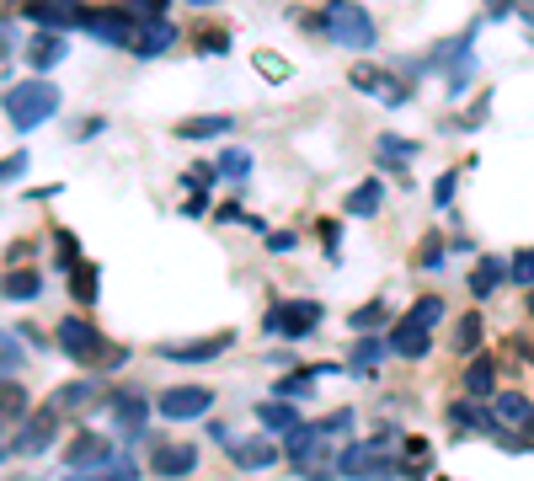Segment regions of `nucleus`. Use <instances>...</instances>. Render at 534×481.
<instances>
[{"instance_id":"f8f14e48","label":"nucleus","mask_w":534,"mask_h":481,"mask_svg":"<svg viewBox=\"0 0 534 481\" xmlns=\"http://www.w3.org/2000/svg\"><path fill=\"white\" fill-rule=\"evenodd\" d=\"M97 43H113V49H134L139 38V17L129 11H91V27H86Z\"/></svg>"},{"instance_id":"a878e982","label":"nucleus","mask_w":534,"mask_h":481,"mask_svg":"<svg viewBox=\"0 0 534 481\" xmlns=\"http://www.w3.org/2000/svg\"><path fill=\"white\" fill-rule=\"evenodd\" d=\"M27 417V385L0 375V423H22Z\"/></svg>"},{"instance_id":"2eb2a0df","label":"nucleus","mask_w":534,"mask_h":481,"mask_svg":"<svg viewBox=\"0 0 534 481\" xmlns=\"http://www.w3.org/2000/svg\"><path fill=\"white\" fill-rule=\"evenodd\" d=\"M150 471H155V476H171V481H177V476H193V471H198V449H193V444H161V449L150 455Z\"/></svg>"},{"instance_id":"b1692460","label":"nucleus","mask_w":534,"mask_h":481,"mask_svg":"<svg viewBox=\"0 0 534 481\" xmlns=\"http://www.w3.org/2000/svg\"><path fill=\"white\" fill-rule=\"evenodd\" d=\"M428 348H433V332H417V327H406V321H396L390 353H401V359H428Z\"/></svg>"},{"instance_id":"9b49d317","label":"nucleus","mask_w":534,"mask_h":481,"mask_svg":"<svg viewBox=\"0 0 534 481\" xmlns=\"http://www.w3.org/2000/svg\"><path fill=\"white\" fill-rule=\"evenodd\" d=\"M118 460V449H113V439L107 433H75V439L65 444V465L70 471H97V465H113Z\"/></svg>"},{"instance_id":"c9c22d12","label":"nucleus","mask_w":534,"mask_h":481,"mask_svg":"<svg viewBox=\"0 0 534 481\" xmlns=\"http://www.w3.org/2000/svg\"><path fill=\"white\" fill-rule=\"evenodd\" d=\"M385 316H390V310H385V300H369V305H358V310H353V316H348V327H353L358 337H369V332H374V327H380V321H385Z\"/></svg>"},{"instance_id":"37998d69","label":"nucleus","mask_w":534,"mask_h":481,"mask_svg":"<svg viewBox=\"0 0 534 481\" xmlns=\"http://www.w3.org/2000/svg\"><path fill=\"white\" fill-rule=\"evenodd\" d=\"M198 49H203V54H225V49H230V33H225V27H209V33L198 38Z\"/></svg>"},{"instance_id":"49530a36","label":"nucleus","mask_w":534,"mask_h":481,"mask_svg":"<svg viewBox=\"0 0 534 481\" xmlns=\"http://www.w3.org/2000/svg\"><path fill=\"white\" fill-rule=\"evenodd\" d=\"M75 262H81V246H75L70 230H59V268H75Z\"/></svg>"},{"instance_id":"f03ea898","label":"nucleus","mask_w":534,"mask_h":481,"mask_svg":"<svg viewBox=\"0 0 534 481\" xmlns=\"http://www.w3.org/2000/svg\"><path fill=\"white\" fill-rule=\"evenodd\" d=\"M59 86L54 81H43V75H33V81H17L6 91V118H11V129H22V134H33L38 123H49L59 113Z\"/></svg>"},{"instance_id":"864d4df0","label":"nucleus","mask_w":534,"mask_h":481,"mask_svg":"<svg viewBox=\"0 0 534 481\" xmlns=\"http://www.w3.org/2000/svg\"><path fill=\"white\" fill-rule=\"evenodd\" d=\"M11 6H22V11H33V6H43V0H11Z\"/></svg>"},{"instance_id":"4d7b16f0","label":"nucleus","mask_w":534,"mask_h":481,"mask_svg":"<svg viewBox=\"0 0 534 481\" xmlns=\"http://www.w3.org/2000/svg\"><path fill=\"white\" fill-rule=\"evenodd\" d=\"M0 460H6V444H0Z\"/></svg>"},{"instance_id":"1a4fd4ad","label":"nucleus","mask_w":534,"mask_h":481,"mask_svg":"<svg viewBox=\"0 0 534 481\" xmlns=\"http://www.w3.org/2000/svg\"><path fill=\"white\" fill-rule=\"evenodd\" d=\"M209 407H214L209 385H171V391H161V401H155V412H161L166 423H193V417H209Z\"/></svg>"},{"instance_id":"4be33fe9","label":"nucleus","mask_w":534,"mask_h":481,"mask_svg":"<svg viewBox=\"0 0 534 481\" xmlns=\"http://www.w3.org/2000/svg\"><path fill=\"white\" fill-rule=\"evenodd\" d=\"M502 284H508V262H502V257H481L476 268H470V294H476V300L497 294Z\"/></svg>"},{"instance_id":"4468645a","label":"nucleus","mask_w":534,"mask_h":481,"mask_svg":"<svg viewBox=\"0 0 534 481\" xmlns=\"http://www.w3.org/2000/svg\"><path fill=\"white\" fill-rule=\"evenodd\" d=\"M65 54H70L65 33H49V27H38V33L27 38V65H33V70H54V65H65Z\"/></svg>"},{"instance_id":"0eeeda50","label":"nucleus","mask_w":534,"mask_h":481,"mask_svg":"<svg viewBox=\"0 0 534 481\" xmlns=\"http://www.w3.org/2000/svg\"><path fill=\"white\" fill-rule=\"evenodd\" d=\"M348 86L364 91V97H380L385 107H406V97H412L406 70H390V65H353L348 70Z\"/></svg>"},{"instance_id":"7c9ffc66","label":"nucleus","mask_w":534,"mask_h":481,"mask_svg":"<svg viewBox=\"0 0 534 481\" xmlns=\"http://www.w3.org/2000/svg\"><path fill=\"white\" fill-rule=\"evenodd\" d=\"M449 423L460 428V433H486V428H492V412H481L476 401H454V407H449Z\"/></svg>"},{"instance_id":"72a5a7b5","label":"nucleus","mask_w":534,"mask_h":481,"mask_svg":"<svg viewBox=\"0 0 534 481\" xmlns=\"http://www.w3.org/2000/svg\"><path fill=\"white\" fill-rule=\"evenodd\" d=\"M380 359H385V348L374 343V337H358L348 364H353V375H374V369H380Z\"/></svg>"},{"instance_id":"a18cd8bd","label":"nucleus","mask_w":534,"mask_h":481,"mask_svg":"<svg viewBox=\"0 0 534 481\" xmlns=\"http://www.w3.org/2000/svg\"><path fill=\"white\" fill-rule=\"evenodd\" d=\"M454 188H460V177H454V172H444V177H438V182H433V204H438V209H449V198H454Z\"/></svg>"},{"instance_id":"2f4dec72","label":"nucleus","mask_w":534,"mask_h":481,"mask_svg":"<svg viewBox=\"0 0 534 481\" xmlns=\"http://www.w3.org/2000/svg\"><path fill=\"white\" fill-rule=\"evenodd\" d=\"M97 262H75V268H70V294H75V300H81V305H91V300H97Z\"/></svg>"},{"instance_id":"f257e3e1","label":"nucleus","mask_w":534,"mask_h":481,"mask_svg":"<svg viewBox=\"0 0 534 481\" xmlns=\"http://www.w3.org/2000/svg\"><path fill=\"white\" fill-rule=\"evenodd\" d=\"M316 17H321V33L332 38L337 49L364 54V49H374V38H380V27H374V11L358 6V0H326Z\"/></svg>"},{"instance_id":"423d86ee","label":"nucleus","mask_w":534,"mask_h":481,"mask_svg":"<svg viewBox=\"0 0 534 481\" xmlns=\"http://www.w3.org/2000/svg\"><path fill=\"white\" fill-rule=\"evenodd\" d=\"M337 476H348V481H390V476H401V455H390V444H380V439L348 444L337 455Z\"/></svg>"},{"instance_id":"a211bd4d","label":"nucleus","mask_w":534,"mask_h":481,"mask_svg":"<svg viewBox=\"0 0 534 481\" xmlns=\"http://www.w3.org/2000/svg\"><path fill=\"white\" fill-rule=\"evenodd\" d=\"M171 43H177V27H171L166 17H155V22H139V38H134L129 54H139V59H161Z\"/></svg>"},{"instance_id":"13d9d810","label":"nucleus","mask_w":534,"mask_h":481,"mask_svg":"<svg viewBox=\"0 0 534 481\" xmlns=\"http://www.w3.org/2000/svg\"><path fill=\"white\" fill-rule=\"evenodd\" d=\"M444 481H449V476H444Z\"/></svg>"},{"instance_id":"dca6fc26","label":"nucleus","mask_w":534,"mask_h":481,"mask_svg":"<svg viewBox=\"0 0 534 481\" xmlns=\"http://www.w3.org/2000/svg\"><path fill=\"white\" fill-rule=\"evenodd\" d=\"M278 449L273 439H241V444H230V465L235 471H267V465H278Z\"/></svg>"},{"instance_id":"603ef678","label":"nucleus","mask_w":534,"mask_h":481,"mask_svg":"<svg viewBox=\"0 0 534 481\" xmlns=\"http://www.w3.org/2000/svg\"><path fill=\"white\" fill-rule=\"evenodd\" d=\"M182 214H187V220H198V214H209V193H193V198H187V204H182Z\"/></svg>"},{"instance_id":"7ed1b4c3","label":"nucleus","mask_w":534,"mask_h":481,"mask_svg":"<svg viewBox=\"0 0 534 481\" xmlns=\"http://www.w3.org/2000/svg\"><path fill=\"white\" fill-rule=\"evenodd\" d=\"M353 412H332L326 423H300L284 433V460H294L300 471H316V455H332V433H348Z\"/></svg>"},{"instance_id":"e433bc0d","label":"nucleus","mask_w":534,"mask_h":481,"mask_svg":"<svg viewBox=\"0 0 534 481\" xmlns=\"http://www.w3.org/2000/svg\"><path fill=\"white\" fill-rule=\"evenodd\" d=\"M406 476H422V471H428V465H433V444L428 439H406Z\"/></svg>"},{"instance_id":"3c124183","label":"nucleus","mask_w":534,"mask_h":481,"mask_svg":"<svg viewBox=\"0 0 534 481\" xmlns=\"http://www.w3.org/2000/svg\"><path fill=\"white\" fill-rule=\"evenodd\" d=\"M438 262H444V241L428 236V246H422V268H438Z\"/></svg>"},{"instance_id":"5fc2aeb1","label":"nucleus","mask_w":534,"mask_h":481,"mask_svg":"<svg viewBox=\"0 0 534 481\" xmlns=\"http://www.w3.org/2000/svg\"><path fill=\"white\" fill-rule=\"evenodd\" d=\"M529 316H534V289H529Z\"/></svg>"},{"instance_id":"58836bf2","label":"nucleus","mask_w":534,"mask_h":481,"mask_svg":"<svg viewBox=\"0 0 534 481\" xmlns=\"http://www.w3.org/2000/svg\"><path fill=\"white\" fill-rule=\"evenodd\" d=\"M470 81H476V59H460L449 75H444V86H449V97H465L470 91Z\"/></svg>"},{"instance_id":"f704fd0d","label":"nucleus","mask_w":534,"mask_h":481,"mask_svg":"<svg viewBox=\"0 0 534 481\" xmlns=\"http://www.w3.org/2000/svg\"><path fill=\"white\" fill-rule=\"evenodd\" d=\"M214 172L230 177V182H246V177H251V150H219Z\"/></svg>"},{"instance_id":"ea45409f","label":"nucleus","mask_w":534,"mask_h":481,"mask_svg":"<svg viewBox=\"0 0 534 481\" xmlns=\"http://www.w3.org/2000/svg\"><path fill=\"white\" fill-rule=\"evenodd\" d=\"M22 359H27V348H22V337H11V332H0V375H6V369H22Z\"/></svg>"},{"instance_id":"a19ab883","label":"nucleus","mask_w":534,"mask_h":481,"mask_svg":"<svg viewBox=\"0 0 534 481\" xmlns=\"http://www.w3.org/2000/svg\"><path fill=\"white\" fill-rule=\"evenodd\" d=\"M166 6H171V0H129V17L155 22V17H166Z\"/></svg>"},{"instance_id":"cd10ccee","label":"nucleus","mask_w":534,"mask_h":481,"mask_svg":"<svg viewBox=\"0 0 534 481\" xmlns=\"http://www.w3.org/2000/svg\"><path fill=\"white\" fill-rule=\"evenodd\" d=\"M401 321H406V327H417V332H433L438 321H444V300H438V294H422V300L406 310Z\"/></svg>"},{"instance_id":"5701e85b","label":"nucleus","mask_w":534,"mask_h":481,"mask_svg":"<svg viewBox=\"0 0 534 481\" xmlns=\"http://www.w3.org/2000/svg\"><path fill=\"white\" fill-rule=\"evenodd\" d=\"M97 396H102L97 380H70V385H59V391H54L49 407H54V412H81V407H91Z\"/></svg>"},{"instance_id":"412c9836","label":"nucleus","mask_w":534,"mask_h":481,"mask_svg":"<svg viewBox=\"0 0 534 481\" xmlns=\"http://www.w3.org/2000/svg\"><path fill=\"white\" fill-rule=\"evenodd\" d=\"M235 129V113H203V118H182L177 139H225Z\"/></svg>"},{"instance_id":"aec40b11","label":"nucleus","mask_w":534,"mask_h":481,"mask_svg":"<svg viewBox=\"0 0 534 481\" xmlns=\"http://www.w3.org/2000/svg\"><path fill=\"white\" fill-rule=\"evenodd\" d=\"M107 412H113L118 417V428L123 433H145V396H134V391H113V396H107Z\"/></svg>"},{"instance_id":"ddd939ff","label":"nucleus","mask_w":534,"mask_h":481,"mask_svg":"<svg viewBox=\"0 0 534 481\" xmlns=\"http://www.w3.org/2000/svg\"><path fill=\"white\" fill-rule=\"evenodd\" d=\"M230 343H235V332H214V337H198V343H166L161 359H171V364H203V359H219Z\"/></svg>"},{"instance_id":"4c0bfd02","label":"nucleus","mask_w":534,"mask_h":481,"mask_svg":"<svg viewBox=\"0 0 534 481\" xmlns=\"http://www.w3.org/2000/svg\"><path fill=\"white\" fill-rule=\"evenodd\" d=\"M508 284H524V289H534V246H524V252H513V262H508Z\"/></svg>"},{"instance_id":"39448f33","label":"nucleus","mask_w":534,"mask_h":481,"mask_svg":"<svg viewBox=\"0 0 534 481\" xmlns=\"http://www.w3.org/2000/svg\"><path fill=\"white\" fill-rule=\"evenodd\" d=\"M326 321V305L321 300H278L267 305L262 316V332L267 337H284V343H300V337H310Z\"/></svg>"},{"instance_id":"de8ad7c7","label":"nucleus","mask_w":534,"mask_h":481,"mask_svg":"<svg viewBox=\"0 0 534 481\" xmlns=\"http://www.w3.org/2000/svg\"><path fill=\"white\" fill-rule=\"evenodd\" d=\"M310 380H316V369H310V375H289V380H278V396H305V391H310Z\"/></svg>"},{"instance_id":"c85d7f7f","label":"nucleus","mask_w":534,"mask_h":481,"mask_svg":"<svg viewBox=\"0 0 534 481\" xmlns=\"http://www.w3.org/2000/svg\"><path fill=\"white\" fill-rule=\"evenodd\" d=\"M65 481H139V465L118 455L113 465H97V471H70Z\"/></svg>"},{"instance_id":"9d476101","label":"nucleus","mask_w":534,"mask_h":481,"mask_svg":"<svg viewBox=\"0 0 534 481\" xmlns=\"http://www.w3.org/2000/svg\"><path fill=\"white\" fill-rule=\"evenodd\" d=\"M54 433H59V412L54 407L27 412L17 423V439H11V455H43V449L54 444Z\"/></svg>"},{"instance_id":"79ce46f5","label":"nucleus","mask_w":534,"mask_h":481,"mask_svg":"<svg viewBox=\"0 0 534 481\" xmlns=\"http://www.w3.org/2000/svg\"><path fill=\"white\" fill-rule=\"evenodd\" d=\"M257 65H262L267 81H289V59L284 54H257Z\"/></svg>"},{"instance_id":"f3484780","label":"nucleus","mask_w":534,"mask_h":481,"mask_svg":"<svg viewBox=\"0 0 534 481\" xmlns=\"http://www.w3.org/2000/svg\"><path fill=\"white\" fill-rule=\"evenodd\" d=\"M417 139H406V134H380V139H374V155H380V166H385V172H401L406 177V166H412L417 161Z\"/></svg>"},{"instance_id":"bb28decb","label":"nucleus","mask_w":534,"mask_h":481,"mask_svg":"<svg viewBox=\"0 0 534 481\" xmlns=\"http://www.w3.org/2000/svg\"><path fill=\"white\" fill-rule=\"evenodd\" d=\"M492 385H497V359H470V369H465V396L492 401Z\"/></svg>"},{"instance_id":"393cba45","label":"nucleus","mask_w":534,"mask_h":481,"mask_svg":"<svg viewBox=\"0 0 534 481\" xmlns=\"http://www.w3.org/2000/svg\"><path fill=\"white\" fill-rule=\"evenodd\" d=\"M257 423L267 433H289V428H300V412H294L284 396H273V401H262V407H257Z\"/></svg>"},{"instance_id":"20e7f679","label":"nucleus","mask_w":534,"mask_h":481,"mask_svg":"<svg viewBox=\"0 0 534 481\" xmlns=\"http://www.w3.org/2000/svg\"><path fill=\"white\" fill-rule=\"evenodd\" d=\"M492 439H502L508 449H529L534 444V401L529 396H518V391H497L492 396Z\"/></svg>"},{"instance_id":"6e6552de","label":"nucleus","mask_w":534,"mask_h":481,"mask_svg":"<svg viewBox=\"0 0 534 481\" xmlns=\"http://www.w3.org/2000/svg\"><path fill=\"white\" fill-rule=\"evenodd\" d=\"M54 343L59 348H65L70 353V359L75 364H97V359H123V353L113 348V353H107V343H102V332L97 327H91V321H81V316H65V321H59V327H54Z\"/></svg>"},{"instance_id":"8fccbe9b","label":"nucleus","mask_w":534,"mask_h":481,"mask_svg":"<svg viewBox=\"0 0 534 481\" xmlns=\"http://www.w3.org/2000/svg\"><path fill=\"white\" fill-rule=\"evenodd\" d=\"M219 172H214V166L209 161H198V166H187V188H193V182H198V188H209V182H214Z\"/></svg>"},{"instance_id":"473e14b6","label":"nucleus","mask_w":534,"mask_h":481,"mask_svg":"<svg viewBox=\"0 0 534 481\" xmlns=\"http://www.w3.org/2000/svg\"><path fill=\"white\" fill-rule=\"evenodd\" d=\"M0 294H6V300H38V294H43V278H38L33 268H17L6 284H0Z\"/></svg>"},{"instance_id":"c03bdc74","label":"nucleus","mask_w":534,"mask_h":481,"mask_svg":"<svg viewBox=\"0 0 534 481\" xmlns=\"http://www.w3.org/2000/svg\"><path fill=\"white\" fill-rule=\"evenodd\" d=\"M17 177H27V150H17V155H6V161H0V182H17Z\"/></svg>"},{"instance_id":"6e6d98bb","label":"nucleus","mask_w":534,"mask_h":481,"mask_svg":"<svg viewBox=\"0 0 534 481\" xmlns=\"http://www.w3.org/2000/svg\"><path fill=\"white\" fill-rule=\"evenodd\" d=\"M193 6H214V0H193Z\"/></svg>"},{"instance_id":"09e8293b","label":"nucleus","mask_w":534,"mask_h":481,"mask_svg":"<svg viewBox=\"0 0 534 481\" xmlns=\"http://www.w3.org/2000/svg\"><path fill=\"white\" fill-rule=\"evenodd\" d=\"M294 246H300L294 230H273V236H267V252H294Z\"/></svg>"},{"instance_id":"6ab92c4d","label":"nucleus","mask_w":534,"mask_h":481,"mask_svg":"<svg viewBox=\"0 0 534 481\" xmlns=\"http://www.w3.org/2000/svg\"><path fill=\"white\" fill-rule=\"evenodd\" d=\"M380 204H385V182L380 177H364L348 198H342V214H353V220H374Z\"/></svg>"},{"instance_id":"c756f323","label":"nucleus","mask_w":534,"mask_h":481,"mask_svg":"<svg viewBox=\"0 0 534 481\" xmlns=\"http://www.w3.org/2000/svg\"><path fill=\"white\" fill-rule=\"evenodd\" d=\"M481 316H476V310H470V316H460V321H454V337H449V348L454 353H470V359H476V348H481Z\"/></svg>"}]
</instances>
